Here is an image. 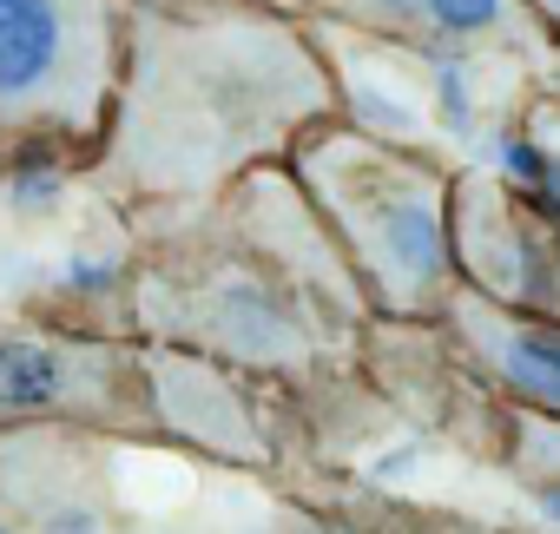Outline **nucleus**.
Listing matches in <instances>:
<instances>
[{"instance_id": "f257e3e1", "label": "nucleus", "mask_w": 560, "mask_h": 534, "mask_svg": "<svg viewBox=\"0 0 560 534\" xmlns=\"http://www.w3.org/2000/svg\"><path fill=\"white\" fill-rule=\"evenodd\" d=\"M337 113L330 34L291 0H119V86L80 172L132 218L198 211Z\"/></svg>"}, {"instance_id": "f03ea898", "label": "nucleus", "mask_w": 560, "mask_h": 534, "mask_svg": "<svg viewBox=\"0 0 560 534\" xmlns=\"http://www.w3.org/2000/svg\"><path fill=\"white\" fill-rule=\"evenodd\" d=\"M139 224L145 244L126 285V330L139 344L291 390L363 370L376 317L291 165H257L211 205Z\"/></svg>"}, {"instance_id": "7ed1b4c3", "label": "nucleus", "mask_w": 560, "mask_h": 534, "mask_svg": "<svg viewBox=\"0 0 560 534\" xmlns=\"http://www.w3.org/2000/svg\"><path fill=\"white\" fill-rule=\"evenodd\" d=\"M291 178L343 251L350 278L383 324H435L455 278V165L383 139L376 126L337 113L291 146Z\"/></svg>"}, {"instance_id": "20e7f679", "label": "nucleus", "mask_w": 560, "mask_h": 534, "mask_svg": "<svg viewBox=\"0 0 560 534\" xmlns=\"http://www.w3.org/2000/svg\"><path fill=\"white\" fill-rule=\"evenodd\" d=\"M119 86V0H0V159L86 165Z\"/></svg>"}, {"instance_id": "39448f33", "label": "nucleus", "mask_w": 560, "mask_h": 534, "mask_svg": "<svg viewBox=\"0 0 560 534\" xmlns=\"http://www.w3.org/2000/svg\"><path fill=\"white\" fill-rule=\"evenodd\" d=\"M0 429H80L119 442H165L132 330L0 317Z\"/></svg>"}, {"instance_id": "423d86ee", "label": "nucleus", "mask_w": 560, "mask_h": 534, "mask_svg": "<svg viewBox=\"0 0 560 534\" xmlns=\"http://www.w3.org/2000/svg\"><path fill=\"white\" fill-rule=\"evenodd\" d=\"M455 278L488 304L560 324V218L501 165H455Z\"/></svg>"}, {"instance_id": "0eeeda50", "label": "nucleus", "mask_w": 560, "mask_h": 534, "mask_svg": "<svg viewBox=\"0 0 560 534\" xmlns=\"http://www.w3.org/2000/svg\"><path fill=\"white\" fill-rule=\"evenodd\" d=\"M324 34H370L396 54L442 60H514L540 67L560 47L534 27L521 0H291Z\"/></svg>"}, {"instance_id": "6e6552de", "label": "nucleus", "mask_w": 560, "mask_h": 534, "mask_svg": "<svg viewBox=\"0 0 560 534\" xmlns=\"http://www.w3.org/2000/svg\"><path fill=\"white\" fill-rule=\"evenodd\" d=\"M93 442L80 429H0V508L21 534H119Z\"/></svg>"}, {"instance_id": "1a4fd4ad", "label": "nucleus", "mask_w": 560, "mask_h": 534, "mask_svg": "<svg viewBox=\"0 0 560 534\" xmlns=\"http://www.w3.org/2000/svg\"><path fill=\"white\" fill-rule=\"evenodd\" d=\"M435 330L448 337V350L475 370L488 396H501L521 416L560 422V324L488 304L481 291L455 285L448 304L435 311Z\"/></svg>"}, {"instance_id": "9d476101", "label": "nucleus", "mask_w": 560, "mask_h": 534, "mask_svg": "<svg viewBox=\"0 0 560 534\" xmlns=\"http://www.w3.org/2000/svg\"><path fill=\"white\" fill-rule=\"evenodd\" d=\"M145 376H152V409H159L165 442H191V449L244 462V468L277 462V449L264 442V416L250 403L257 376L224 370L191 350H165V344H145Z\"/></svg>"}, {"instance_id": "9b49d317", "label": "nucleus", "mask_w": 560, "mask_h": 534, "mask_svg": "<svg viewBox=\"0 0 560 534\" xmlns=\"http://www.w3.org/2000/svg\"><path fill=\"white\" fill-rule=\"evenodd\" d=\"M508 152H514V185H527L553 218H560V86H540L534 100H527V113H521V126H514V139H508Z\"/></svg>"}, {"instance_id": "f8f14e48", "label": "nucleus", "mask_w": 560, "mask_h": 534, "mask_svg": "<svg viewBox=\"0 0 560 534\" xmlns=\"http://www.w3.org/2000/svg\"><path fill=\"white\" fill-rule=\"evenodd\" d=\"M521 8H527V14H534V27L560 47V0H521Z\"/></svg>"}]
</instances>
